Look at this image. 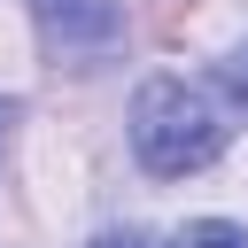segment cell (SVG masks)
<instances>
[{
	"instance_id": "277c9868",
	"label": "cell",
	"mask_w": 248,
	"mask_h": 248,
	"mask_svg": "<svg viewBox=\"0 0 248 248\" xmlns=\"http://www.w3.org/2000/svg\"><path fill=\"white\" fill-rule=\"evenodd\" d=\"M225 85H232V101H248V46H240V54L225 62Z\"/></svg>"
},
{
	"instance_id": "5b68a950",
	"label": "cell",
	"mask_w": 248,
	"mask_h": 248,
	"mask_svg": "<svg viewBox=\"0 0 248 248\" xmlns=\"http://www.w3.org/2000/svg\"><path fill=\"white\" fill-rule=\"evenodd\" d=\"M85 248H147L140 232H101V240H85Z\"/></svg>"
},
{
	"instance_id": "6da1fadb",
	"label": "cell",
	"mask_w": 248,
	"mask_h": 248,
	"mask_svg": "<svg viewBox=\"0 0 248 248\" xmlns=\"http://www.w3.org/2000/svg\"><path fill=\"white\" fill-rule=\"evenodd\" d=\"M132 147L155 178H186V170H209L217 147H225V124L209 108V93H194L186 78H147L132 93Z\"/></svg>"
},
{
	"instance_id": "3957f363",
	"label": "cell",
	"mask_w": 248,
	"mask_h": 248,
	"mask_svg": "<svg viewBox=\"0 0 248 248\" xmlns=\"http://www.w3.org/2000/svg\"><path fill=\"white\" fill-rule=\"evenodd\" d=\"M170 248H248V232H240V225H225V217H194V225H178V232H170Z\"/></svg>"
},
{
	"instance_id": "8992f818",
	"label": "cell",
	"mask_w": 248,
	"mask_h": 248,
	"mask_svg": "<svg viewBox=\"0 0 248 248\" xmlns=\"http://www.w3.org/2000/svg\"><path fill=\"white\" fill-rule=\"evenodd\" d=\"M8 132H16V101H0V155H8Z\"/></svg>"
},
{
	"instance_id": "7a4b0ae2",
	"label": "cell",
	"mask_w": 248,
	"mask_h": 248,
	"mask_svg": "<svg viewBox=\"0 0 248 248\" xmlns=\"http://www.w3.org/2000/svg\"><path fill=\"white\" fill-rule=\"evenodd\" d=\"M31 16H39L54 54H101L116 39V23H124L116 0H31Z\"/></svg>"
}]
</instances>
